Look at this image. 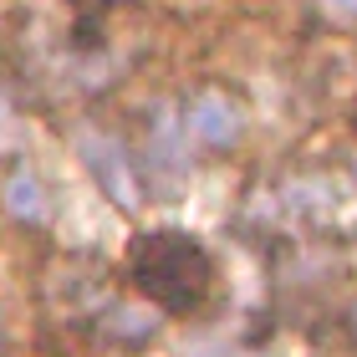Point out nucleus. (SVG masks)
<instances>
[{
    "label": "nucleus",
    "mask_w": 357,
    "mask_h": 357,
    "mask_svg": "<svg viewBox=\"0 0 357 357\" xmlns=\"http://www.w3.org/2000/svg\"><path fill=\"white\" fill-rule=\"evenodd\" d=\"M332 10H342V15H357V0H327Z\"/></svg>",
    "instance_id": "39448f33"
},
{
    "label": "nucleus",
    "mask_w": 357,
    "mask_h": 357,
    "mask_svg": "<svg viewBox=\"0 0 357 357\" xmlns=\"http://www.w3.org/2000/svg\"><path fill=\"white\" fill-rule=\"evenodd\" d=\"M82 158H87V169H92V178L102 184V194L118 209H133L138 204V184H133V169H128V158L112 149V143H102V138H92V133H82Z\"/></svg>",
    "instance_id": "f03ea898"
},
{
    "label": "nucleus",
    "mask_w": 357,
    "mask_h": 357,
    "mask_svg": "<svg viewBox=\"0 0 357 357\" xmlns=\"http://www.w3.org/2000/svg\"><path fill=\"white\" fill-rule=\"evenodd\" d=\"M138 275H143V286H149L158 301L184 306V301H194L204 291L209 266H204V250L189 245L184 235H153L149 250L138 255Z\"/></svg>",
    "instance_id": "f257e3e1"
},
{
    "label": "nucleus",
    "mask_w": 357,
    "mask_h": 357,
    "mask_svg": "<svg viewBox=\"0 0 357 357\" xmlns=\"http://www.w3.org/2000/svg\"><path fill=\"white\" fill-rule=\"evenodd\" d=\"M6 204H10V215H21V220H41V215H46L41 184H36V178H31L26 169H15V174H10V184H6Z\"/></svg>",
    "instance_id": "20e7f679"
},
{
    "label": "nucleus",
    "mask_w": 357,
    "mask_h": 357,
    "mask_svg": "<svg viewBox=\"0 0 357 357\" xmlns=\"http://www.w3.org/2000/svg\"><path fill=\"white\" fill-rule=\"evenodd\" d=\"M189 128H194L204 143L225 149V143L240 138V107L230 102V97H220V92H204L199 102H194V112H189Z\"/></svg>",
    "instance_id": "7ed1b4c3"
}]
</instances>
